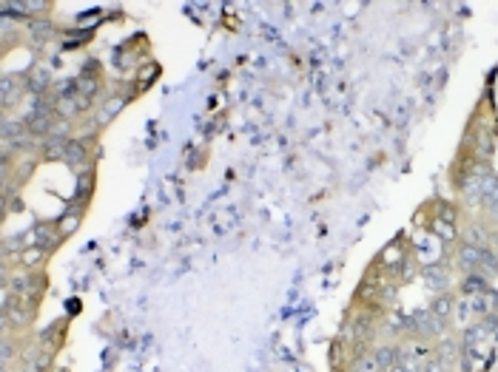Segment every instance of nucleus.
Listing matches in <instances>:
<instances>
[{"mask_svg": "<svg viewBox=\"0 0 498 372\" xmlns=\"http://www.w3.org/2000/svg\"><path fill=\"white\" fill-rule=\"evenodd\" d=\"M413 319V330H410V339H419V341H436V339H442L444 333H447V321H442V319H436L430 310H419V313H413L410 316Z\"/></svg>", "mask_w": 498, "mask_h": 372, "instance_id": "20e7f679", "label": "nucleus"}, {"mask_svg": "<svg viewBox=\"0 0 498 372\" xmlns=\"http://www.w3.org/2000/svg\"><path fill=\"white\" fill-rule=\"evenodd\" d=\"M467 244H476V247H487V230L482 227V224H473L470 230H467V239H464Z\"/></svg>", "mask_w": 498, "mask_h": 372, "instance_id": "a211bd4d", "label": "nucleus"}, {"mask_svg": "<svg viewBox=\"0 0 498 372\" xmlns=\"http://www.w3.org/2000/svg\"><path fill=\"white\" fill-rule=\"evenodd\" d=\"M462 290L467 293V296H479V293H487L490 287H487V276H482V273H467V279H464V284H462Z\"/></svg>", "mask_w": 498, "mask_h": 372, "instance_id": "2eb2a0df", "label": "nucleus"}, {"mask_svg": "<svg viewBox=\"0 0 498 372\" xmlns=\"http://www.w3.org/2000/svg\"><path fill=\"white\" fill-rule=\"evenodd\" d=\"M57 111H54V100L51 97H31L29 103V111L23 114V123L29 128L31 137L37 140H46L51 134V128L57 125Z\"/></svg>", "mask_w": 498, "mask_h": 372, "instance_id": "f257e3e1", "label": "nucleus"}, {"mask_svg": "<svg viewBox=\"0 0 498 372\" xmlns=\"http://www.w3.org/2000/svg\"><path fill=\"white\" fill-rule=\"evenodd\" d=\"M63 162H66V168H74V171L80 174V171L86 168V162H88V140H86V137L68 140L66 154H63Z\"/></svg>", "mask_w": 498, "mask_h": 372, "instance_id": "423d86ee", "label": "nucleus"}, {"mask_svg": "<svg viewBox=\"0 0 498 372\" xmlns=\"http://www.w3.org/2000/svg\"><path fill=\"white\" fill-rule=\"evenodd\" d=\"M430 313H433L436 319H442V321H450L453 313H456V301H453V296H450V293H439L436 301L430 304Z\"/></svg>", "mask_w": 498, "mask_h": 372, "instance_id": "4468645a", "label": "nucleus"}, {"mask_svg": "<svg viewBox=\"0 0 498 372\" xmlns=\"http://www.w3.org/2000/svg\"><path fill=\"white\" fill-rule=\"evenodd\" d=\"M484 250H487V247H476V244H467V242H464V244L459 247V267H462L464 273H479Z\"/></svg>", "mask_w": 498, "mask_h": 372, "instance_id": "1a4fd4ad", "label": "nucleus"}, {"mask_svg": "<svg viewBox=\"0 0 498 372\" xmlns=\"http://www.w3.org/2000/svg\"><path fill=\"white\" fill-rule=\"evenodd\" d=\"M0 94H3V114H9L23 94H29V83L26 77H17V74H3L0 80Z\"/></svg>", "mask_w": 498, "mask_h": 372, "instance_id": "39448f33", "label": "nucleus"}, {"mask_svg": "<svg viewBox=\"0 0 498 372\" xmlns=\"http://www.w3.org/2000/svg\"><path fill=\"white\" fill-rule=\"evenodd\" d=\"M63 336H66V321H54L51 327H46L43 333H40V344L49 350V353H57V347H60V341H63Z\"/></svg>", "mask_w": 498, "mask_h": 372, "instance_id": "f8f14e48", "label": "nucleus"}, {"mask_svg": "<svg viewBox=\"0 0 498 372\" xmlns=\"http://www.w3.org/2000/svg\"><path fill=\"white\" fill-rule=\"evenodd\" d=\"M422 370H425V367H419V364H413V361H399L390 372H422Z\"/></svg>", "mask_w": 498, "mask_h": 372, "instance_id": "6ab92c4d", "label": "nucleus"}, {"mask_svg": "<svg viewBox=\"0 0 498 372\" xmlns=\"http://www.w3.org/2000/svg\"><path fill=\"white\" fill-rule=\"evenodd\" d=\"M370 356L376 358V364H379V370L382 372H390L399 364V347H396V344H379Z\"/></svg>", "mask_w": 498, "mask_h": 372, "instance_id": "9b49d317", "label": "nucleus"}, {"mask_svg": "<svg viewBox=\"0 0 498 372\" xmlns=\"http://www.w3.org/2000/svg\"><path fill=\"white\" fill-rule=\"evenodd\" d=\"M54 23L51 20H46V17H31L29 23H26V34H29V40L34 43V46H40V43H49L51 37H54Z\"/></svg>", "mask_w": 498, "mask_h": 372, "instance_id": "0eeeda50", "label": "nucleus"}, {"mask_svg": "<svg viewBox=\"0 0 498 372\" xmlns=\"http://www.w3.org/2000/svg\"><path fill=\"white\" fill-rule=\"evenodd\" d=\"M74 86H77V94H80V97H86V100L91 103V100H94V97L100 94V77H97V63L91 66V71H88V66H86V68H83V74H80V77L74 80Z\"/></svg>", "mask_w": 498, "mask_h": 372, "instance_id": "6e6552de", "label": "nucleus"}, {"mask_svg": "<svg viewBox=\"0 0 498 372\" xmlns=\"http://www.w3.org/2000/svg\"><path fill=\"white\" fill-rule=\"evenodd\" d=\"M425 279H427V287H430V290H436V293H444V290H447V273H444L442 267H430V270L425 273Z\"/></svg>", "mask_w": 498, "mask_h": 372, "instance_id": "dca6fc26", "label": "nucleus"}, {"mask_svg": "<svg viewBox=\"0 0 498 372\" xmlns=\"http://www.w3.org/2000/svg\"><path fill=\"white\" fill-rule=\"evenodd\" d=\"M26 247H43L46 253H54L63 244V233L57 230V222H37L34 227H29L26 233Z\"/></svg>", "mask_w": 498, "mask_h": 372, "instance_id": "7ed1b4c3", "label": "nucleus"}, {"mask_svg": "<svg viewBox=\"0 0 498 372\" xmlns=\"http://www.w3.org/2000/svg\"><path fill=\"white\" fill-rule=\"evenodd\" d=\"M479 273H482V276H487V279H490L493 273H498V256L490 250V247H487V250H484V256H482V267H479Z\"/></svg>", "mask_w": 498, "mask_h": 372, "instance_id": "f3484780", "label": "nucleus"}, {"mask_svg": "<svg viewBox=\"0 0 498 372\" xmlns=\"http://www.w3.org/2000/svg\"><path fill=\"white\" fill-rule=\"evenodd\" d=\"M80 224H83V207H74V205H68V210L57 219V230L68 239V236H74L77 230H80Z\"/></svg>", "mask_w": 498, "mask_h": 372, "instance_id": "9d476101", "label": "nucleus"}, {"mask_svg": "<svg viewBox=\"0 0 498 372\" xmlns=\"http://www.w3.org/2000/svg\"><path fill=\"white\" fill-rule=\"evenodd\" d=\"M14 296H20V299H26V301H31L34 307H37V301L43 299V293H46V273H40V270H17L11 279H9V284H6Z\"/></svg>", "mask_w": 498, "mask_h": 372, "instance_id": "f03ea898", "label": "nucleus"}, {"mask_svg": "<svg viewBox=\"0 0 498 372\" xmlns=\"http://www.w3.org/2000/svg\"><path fill=\"white\" fill-rule=\"evenodd\" d=\"M46 250L43 247H26L17 259V270H37L40 264H46Z\"/></svg>", "mask_w": 498, "mask_h": 372, "instance_id": "ddd939ff", "label": "nucleus"}]
</instances>
